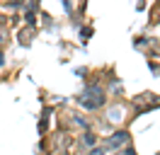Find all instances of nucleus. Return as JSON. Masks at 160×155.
<instances>
[{
	"label": "nucleus",
	"instance_id": "nucleus-2",
	"mask_svg": "<svg viewBox=\"0 0 160 155\" xmlns=\"http://www.w3.org/2000/svg\"><path fill=\"white\" fill-rule=\"evenodd\" d=\"M126 143H129V133L119 131L117 136H112L109 141H107V148H119V145H126Z\"/></svg>",
	"mask_w": 160,
	"mask_h": 155
},
{
	"label": "nucleus",
	"instance_id": "nucleus-1",
	"mask_svg": "<svg viewBox=\"0 0 160 155\" xmlns=\"http://www.w3.org/2000/svg\"><path fill=\"white\" fill-rule=\"evenodd\" d=\"M78 104L85 107V109H100V107L104 104V92H102V87L100 85L85 87V90L78 95Z\"/></svg>",
	"mask_w": 160,
	"mask_h": 155
},
{
	"label": "nucleus",
	"instance_id": "nucleus-3",
	"mask_svg": "<svg viewBox=\"0 0 160 155\" xmlns=\"http://www.w3.org/2000/svg\"><path fill=\"white\" fill-rule=\"evenodd\" d=\"M121 116H124V112H121V109H112V121H117V119H121Z\"/></svg>",
	"mask_w": 160,
	"mask_h": 155
},
{
	"label": "nucleus",
	"instance_id": "nucleus-4",
	"mask_svg": "<svg viewBox=\"0 0 160 155\" xmlns=\"http://www.w3.org/2000/svg\"><path fill=\"white\" fill-rule=\"evenodd\" d=\"M2 61H5V58H2V53H0V66H2Z\"/></svg>",
	"mask_w": 160,
	"mask_h": 155
}]
</instances>
